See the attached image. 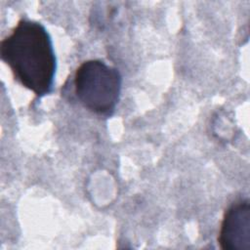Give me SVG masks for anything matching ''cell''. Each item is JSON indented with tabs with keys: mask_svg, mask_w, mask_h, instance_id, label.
Returning a JSON list of instances; mask_svg holds the SVG:
<instances>
[{
	"mask_svg": "<svg viewBox=\"0 0 250 250\" xmlns=\"http://www.w3.org/2000/svg\"><path fill=\"white\" fill-rule=\"evenodd\" d=\"M1 60L14 78L41 98L53 90L57 59L52 38L36 21L21 19L0 42Z\"/></svg>",
	"mask_w": 250,
	"mask_h": 250,
	"instance_id": "1",
	"label": "cell"
},
{
	"mask_svg": "<svg viewBox=\"0 0 250 250\" xmlns=\"http://www.w3.org/2000/svg\"><path fill=\"white\" fill-rule=\"evenodd\" d=\"M121 74L101 60L83 62L73 77L74 94L89 111L109 117L115 111L121 93Z\"/></svg>",
	"mask_w": 250,
	"mask_h": 250,
	"instance_id": "2",
	"label": "cell"
},
{
	"mask_svg": "<svg viewBox=\"0 0 250 250\" xmlns=\"http://www.w3.org/2000/svg\"><path fill=\"white\" fill-rule=\"evenodd\" d=\"M223 250H250V202L240 199L224 213L218 237Z\"/></svg>",
	"mask_w": 250,
	"mask_h": 250,
	"instance_id": "3",
	"label": "cell"
}]
</instances>
